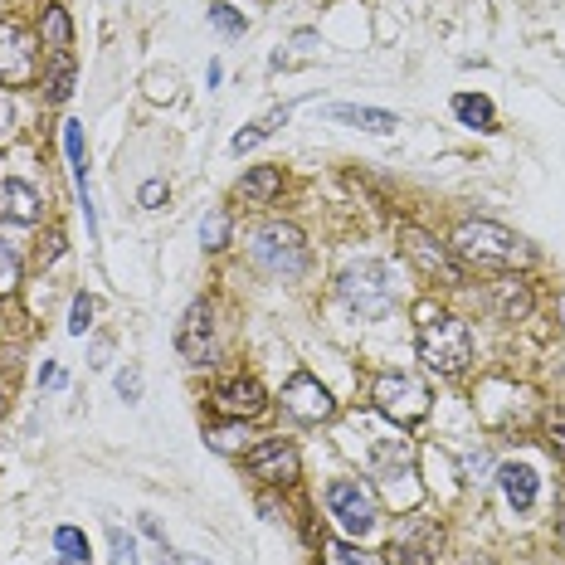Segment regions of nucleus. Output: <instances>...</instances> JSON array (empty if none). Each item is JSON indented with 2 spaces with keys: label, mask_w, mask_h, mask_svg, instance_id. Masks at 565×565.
<instances>
[{
  "label": "nucleus",
  "mask_w": 565,
  "mask_h": 565,
  "mask_svg": "<svg viewBox=\"0 0 565 565\" xmlns=\"http://www.w3.org/2000/svg\"><path fill=\"white\" fill-rule=\"evenodd\" d=\"M176 565H215V561H205V556H195V551H176Z\"/></svg>",
  "instance_id": "58836bf2"
},
{
  "label": "nucleus",
  "mask_w": 565,
  "mask_h": 565,
  "mask_svg": "<svg viewBox=\"0 0 565 565\" xmlns=\"http://www.w3.org/2000/svg\"><path fill=\"white\" fill-rule=\"evenodd\" d=\"M468 565H497V561H492V556H473V561H468Z\"/></svg>",
  "instance_id": "ea45409f"
},
{
  "label": "nucleus",
  "mask_w": 565,
  "mask_h": 565,
  "mask_svg": "<svg viewBox=\"0 0 565 565\" xmlns=\"http://www.w3.org/2000/svg\"><path fill=\"white\" fill-rule=\"evenodd\" d=\"M371 400H376L380 415L395 419L400 429H410V424L429 415V390L415 376H405V371H380L376 385H371Z\"/></svg>",
  "instance_id": "39448f33"
},
{
  "label": "nucleus",
  "mask_w": 565,
  "mask_h": 565,
  "mask_svg": "<svg viewBox=\"0 0 565 565\" xmlns=\"http://www.w3.org/2000/svg\"><path fill=\"white\" fill-rule=\"evenodd\" d=\"M20 288V254L10 244H0V298Z\"/></svg>",
  "instance_id": "c85d7f7f"
},
{
  "label": "nucleus",
  "mask_w": 565,
  "mask_h": 565,
  "mask_svg": "<svg viewBox=\"0 0 565 565\" xmlns=\"http://www.w3.org/2000/svg\"><path fill=\"white\" fill-rule=\"evenodd\" d=\"M244 468H249V478H259L264 488H288V483H298L302 458L288 439H264V444H254V449L244 453Z\"/></svg>",
  "instance_id": "0eeeda50"
},
{
  "label": "nucleus",
  "mask_w": 565,
  "mask_h": 565,
  "mask_svg": "<svg viewBox=\"0 0 565 565\" xmlns=\"http://www.w3.org/2000/svg\"><path fill=\"white\" fill-rule=\"evenodd\" d=\"M410 468V444L405 439H376L371 444V473L376 478H400Z\"/></svg>",
  "instance_id": "aec40b11"
},
{
  "label": "nucleus",
  "mask_w": 565,
  "mask_h": 565,
  "mask_svg": "<svg viewBox=\"0 0 565 565\" xmlns=\"http://www.w3.org/2000/svg\"><path fill=\"white\" fill-rule=\"evenodd\" d=\"M337 298L346 302V312L376 322V317H385V312L395 307V298H400L395 268L385 264V259H361V264H351L337 278Z\"/></svg>",
  "instance_id": "7ed1b4c3"
},
{
  "label": "nucleus",
  "mask_w": 565,
  "mask_h": 565,
  "mask_svg": "<svg viewBox=\"0 0 565 565\" xmlns=\"http://www.w3.org/2000/svg\"><path fill=\"white\" fill-rule=\"evenodd\" d=\"M453 117L463 127H473V132H497V113H492V103L483 93H458L453 98Z\"/></svg>",
  "instance_id": "412c9836"
},
{
  "label": "nucleus",
  "mask_w": 565,
  "mask_h": 565,
  "mask_svg": "<svg viewBox=\"0 0 565 565\" xmlns=\"http://www.w3.org/2000/svg\"><path fill=\"white\" fill-rule=\"evenodd\" d=\"M74 78H78L74 49H69V54H54V59H49V78H44V98H49V103H69Z\"/></svg>",
  "instance_id": "4be33fe9"
},
{
  "label": "nucleus",
  "mask_w": 565,
  "mask_h": 565,
  "mask_svg": "<svg viewBox=\"0 0 565 565\" xmlns=\"http://www.w3.org/2000/svg\"><path fill=\"white\" fill-rule=\"evenodd\" d=\"M39 39L49 44V54H69V49H74V20H69L64 5H44V15H39Z\"/></svg>",
  "instance_id": "6ab92c4d"
},
{
  "label": "nucleus",
  "mask_w": 565,
  "mask_h": 565,
  "mask_svg": "<svg viewBox=\"0 0 565 565\" xmlns=\"http://www.w3.org/2000/svg\"><path fill=\"white\" fill-rule=\"evenodd\" d=\"M54 551L69 565H88V556H93V551H88V536L78 527H54Z\"/></svg>",
  "instance_id": "5701e85b"
},
{
  "label": "nucleus",
  "mask_w": 565,
  "mask_h": 565,
  "mask_svg": "<svg viewBox=\"0 0 565 565\" xmlns=\"http://www.w3.org/2000/svg\"><path fill=\"white\" fill-rule=\"evenodd\" d=\"M244 419H229V424H220V429H210V444L220 453H234V449H244Z\"/></svg>",
  "instance_id": "bb28decb"
},
{
  "label": "nucleus",
  "mask_w": 565,
  "mask_h": 565,
  "mask_svg": "<svg viewBox=\"0 0 565 565\" xmlns=\"http://www.w3.org/2000/svg\"><path fill=\"white\" fill-rule=\"evenodd\" d=\"M39 380H44L49 390H59V385H69V376H64V366H44V371H39Z\"/></svg>",
  "instance_id": "e433bc0d"
},
{
  "label": "nucleus",
  "mask_w": 565,
  "mask_h": 565,
  "mask_svg": "<svg viewBox=\"0 0 565 565\" xmlns=\"http://www.w3.org/2000/svg\"><path fill=\"white\" fill-rule=\"evenodd\" d=\"M419 361L434 371V376H463L468 361H473V332L463 317L449 312H424V327H419Z\"/></svg>",
  "instance_id": "f03ea898"
},
{
  "label": "nucleus",
  "mask_w": 565,
  "mask_h": 565,
  "mask_svg": "<svg viewBox=\"0 0 565 565\" xmlns=\"http://www.w3.org/2000/svg\"><path fill=\"white\" fill-rule=\"evenodd\" d=\"M283 410L298 419V424H322V419L337 415V400H332V390L312 376V371H293L288 385H283Z\"/></svg>",
  "instance_id": "9b49d317"
},
{
  "label": "nucleus",
  "mask_w": 565,
  "mask_h": 565,
  "mask_svg": "<svg viewBox=\"0 0 565 565\" xmlns=\"http://www.w3.org/2000/svg\"><path fill=\"white\" fill-rule=\"evenodd\" d=\"M497 483L507 492V507L522 517L536 507V473H531L527 463H507V468H497Z\"/></svg>",
  "instance_id": "f3484780"
},
{
  "label": "nucleus",
  "mask_w": 565,
  "mask_h": 565,
  "mask_svg": "<svg viewBox=\"0 0 565 565\" xmlns=\"http://www.w3.org/2000/svg\"><path fill=\"white\" fill-rule=\"evenodd\" d=\"M15 137V103H10V93L0 88V142H10Z\"/></svg>",
  "instance_id": "f704fd0d"
},
{
  "label": "nucleus",
  "mask_w": 565,
  "mask_h": 565,
  "mask_svg": "<svg viewBox=\"0 0 565 565\" xmlns=\"http://www.w3.org/2000/svg\"><path fill=\"white\" fill-rule=\"evenodd\" d=\"M488 302H492V312H497L502 322H527L531 307H536V298H531V283H527V278H517V273L497 278V283L488 288Z\"/></svg>",
  "instance_id": "4468645a"
},
{
  "label": "nucleus",
  "mask_w": 565,
  "mask_h": 565,
  "mask_svg": "<svg viewBox=\"0 0 565 565\" xmlns=\"http://www.w3.org/2000/svg\"><path fill=\"white\" fill-rule=\"evenodd\" d=\"M327 507H332V517H337V527L346 536H366L376 527V497L361 488L356 478H337L327 488Z\"/></svg>",
  "instance_id": "9d476101"
},
{
  "label": "nucleus",
  "mask_w": 565,
  "mask_h": 565,
  "mask_svg": "<svg viewBox=\"0 0 565 565\" xmlns=\"http://www.w3.org/2000/svg\"><path fill=\"white\" fill-rule=\"evenodd\" d=\"M249 259L273 273V278H302L307 273V239H302L298 225L288 220H264V225L249 234Z\"/></svg>",
  "instance_id": "20e7f679"
},
{
  "label": "nucleus",
  "mask_w": 565,
  "mask_h": 565,
  "mask_svg": "<svg viewBox=\"0 0 565 565\" xmlns=\"http://www.w3.org/2000/svg\"><path fill=\"white\" fill-rule=\"evenodd\" d=\"M108 551H113V565H142L137 561V541L122 527H108Z\"/></svg>",
  "instance_id": "cd10ccee"
},
{
  "label": "nucleus",
  "mask_w": 565,
  "mask_h": 565,
  "mask_svg": "<svg viewBox=\"0 0 565 565\" xmlns=\"http://www.w3.org/2000/svg\"><path fill=\"white\" fill-rule=\"evenodd\" d=\"M88 327H93V298H88V293H78L74 312H69V332H74V337H83Z\"/></svg>",
  "instance_id": "7c9ffc66"
},
{
  "label": "nucleus",
  "mask_w": 565,
  "mask_h": 565,
  "mask_svg": "<svg viewBox=\"0 0 565 565\" xmlns=\"http://www.w3.org/2000/svg\"><path fill=\"white\" fill-rule=\"evenodd\" d=\"M59 254H64V234L54 229V234H49V244H44V259H59Z\"/></svg>",
  "instance_id": "4c0bfd02"
},
{
  "label": "nucleus",
  "mask_w": 565,
  "mask_h": 565,
  "mask_svg": "<svg viewBox=\"0 0 565 565\" xmlns=\"http://www.w3.org/2000/svg\"><path fill=\"white\" fill-rule=\"evenodd\" d=\"M400 239H405V254H410V264L424 273V278H444V283H458L463 278V268L453 259L449 244H439L434 234H424V229H400Z\"/></svg>",
  "instance_id": "f8f14e48"
},
{
  "label": "nucleus",
  "mask_w": 565,
  "mask_h": 565,
  "mask_svg": "<svg viewBox=\"0 0 565 565\" xmlns=\"http://www.w3.org/2000/svg\"><path fill=\"white\" fill-rule=\"evenodd\" d=\"M444 551V527L434 517H410L385 546V565H439Z\"/></svg>",
  "instance_id": "423d86ee"
},
{
  "label": "nucleus",
  "mask_w": 565,
  "mask_h": 565,
  "mask_svg": "<svg viewBox=\"0 0 565 565\" xmlns=\"http://www.w3.org/2000/svg\"><path fill=\"white\" fill-rule=\"evenodd\" d=\"M332 122H346V127H361V132H376V137H390L400 132V117L385 113V108H356V103H332L327 108Z\"/></svg>",
  "instance_id": "2eb2a0df"
},
{
  "label": "nucleus",
  "mask_w": 565,
  "mask_h": 565,
  "mask_svg": "<svg viewBox=\"0 0 565 565\" xmlns=\"http://www.w3.org/2000/svg\"><path fill=\"white\" fill-rule=\"evenodd\" d=\"M39 74V49H35V35L15 20H0V78L10 88H25L35 83Z\"/></svg>",
  "instance_id": "6e6552de"
},
{
  "label": "nucleus",
  "mask_w": 565,
  "mask_h": 565,
  "mask_svg": "<svg viewBox=\"0 0 565 565\" xmlns=\"http://www.w3.org/2000/svg\"><path fill=\"white\" fill-rule=\"evenodd\" d=\"M39 205H44V200H39V190L30 186V181H15V176H10V181L0 186V210H5V220H15V225H35Z\"/></svg>",
  "instance_id": "dca6fc26"
},
{
  "label": "nucleus",
  "mask_w": 565,
  "mask_h": 565,
  "mask_svg": "<svg viewBox=\"0 0 565 565\" xmlns=\"http://www.w3.org/2000/svg\"><path fill=\"white\" fill-rule=\"evenodd\" d=\"M278 190H283V171H278V166H254V171L234 186V195H239L244 205H273Z\"/></svg>",
  "instance_id": "a211bd4d"
},
{
  "label": "nucleus",
  "mask_w": 565,
  "mask_h": 565,
  "mask_svg": "<svg viewBox=\"0 0 565 565\" xmlns=\"http://www.w3.org/2000/svg\"><path fill=\"white\" fill-rule=\"evenodd\" d=\"M264 410L268 395L254 376H229L225 385H215V415L220 419H259Z\"/></svg>",
  "instance_id": "ddd939ff"
},
{
  "label": "nucleus",
  "mask_w": 565,
  "mask_h": 565,
  "mask_svg": "<svg viewBox=\"0 0 565 565\" xmlns=\"http://www.w3.org/2000/svg\"><path fill=\"white\" fill-rule=\"evenodd\" d=\"M546 439H551V449L565 458V410H551V415H546Z\"/></svg>",
  "instance_id": "473e14b6"
},
{
  "label": "nucleus",
  "mask_w": 565,
  "mask_h": 565,
  "mask_svg": "<svg viewBox=\"0 0 565 565\" xmlns=\"http://www.w3.org/2000/svg\"><path fill=\"white\" fill-rule=\"evenodd\" d=\"M449 249L463 264H478V268H512L527 259V239L512 234V229L492 225V220H463V225L453 229Z\"/></svg>",
  "instance_id": "f257e3e1"
},
{
  "label": "nucleus",
  "mask_w": 565,
  "mask_h": 565,
  "mask_svg": "<svg viewBox=\"0 0 565 565\" xmlns=\"http://www.w3.org/2000/svg\"><path fill=\"white\" fill-rule=\"evenodd\" d=\"M137 200H142V210H161V200H166V181H142Z\"/></svg>",
  "instance_id": "72a5a7b5"
},
{
  "label": "nucleus",
  "mask_w": 565,
  "mask_h": 565,
  "mask_svg": "<svg viewBox=\"0 0 565 565\" xmlns=\"http://www.w3.org/2000/svg\"><path fill=\"white\" fill-rule=\"evenodd\" d=\"M142 536H147L151 546L161 551V561H176V551H171V541H166V531L156 527V517H142Z\"/></svg>",
  "instance_id": "2f4dec72"
},
{
  "label": "nucleus",
  "mask_w": 565,
  "mask_h": 565,
  "mask_svg": "<svg viewBox=\"0 0 565 565\" xmlns=\"http://www.w3.org/2000/svg\"><path fill=\"white\" fill-rule=\"evenodd\" d=\"M117 395H122L127 405L142 400V371H137V366H122V371H117Z\"/></svg>",
  "instance_id": "c756f323"
},
{
  "label": "nucleus",
  "mask_w": 565,
  "mask_h": 565,
  "mask_svg": "<svg viewBox=\"0 0 565 565\" xmlns=\"http://www.w3.org/2000/svg\"><path fill=\"white\" fill-rule=\"evenodd\" d=\"M176 351L186 356V366H215V307L195 298L176 327Z\"/></svg>",
  "instance_id": "1a4fd4ad"
},
{
  "label": "nucleus",
  "mask_w": 565,
  "mask_h": 565,
  "mask_svg": "<svg viewBox=\"0 0 565 565\" xmlns=\"http://www.w3.org/2000/svg\"><path fill=\"white\" fill-rule=\"evenodd\" d=\"M322 565H376V556L356 541H327L322 546Z\"/></svg>",
  "instance_id": "393cba45"
},
{
  "label": "nucleus",
  "mask_w": 565,
  "mask_h": 565,
  "mask_svg": "<svg viewBox=\"0 0 565 565\" xmlns=\"http://www.w3.org/2000/svg\"><path fill=\"white\" fill-rule=\"evenodd\" d=\"M200 244H205V249H225L229 244V215L225 210L205 215V225H200Z\"/></svg>",
  "instance_id": "a878e982"
},
{
  "label": "nucleus",
  "mask_w": 565,
  "mask_h": 565,
  "mask_svg": "<svg viewBox=\"0 0 565 565\" xmlns=\"http://www.w3.org/2000/svg\"><path fill=\"white\" fill-rule=\"evenodd\" d=\"M205 15H210V25H215V30H220L225 39H239L244 30H249V20H244V15H239L229 0H210V10H205Z\"/></svg>",
  "instance_id": "b1692460"
},
{
  "label": "nucleus",
  "mask_w": 565,
  "mask_h": 565,
  "mask_svg": "<svg viewBox=\"0 0 565 565\" xmlns=\"http://www.w3.org/2000/svg\"><path fill=\"white\" fill-rule=\"evenodd\" d=\"M288 117H293V108H288V103H283V108H273V113H268V117H259V122H254V127H259V137H268V132H278V127H283V122H288Z\"/></svg>",
  "instance_id": "c9c22d12"
}]
</instances>
